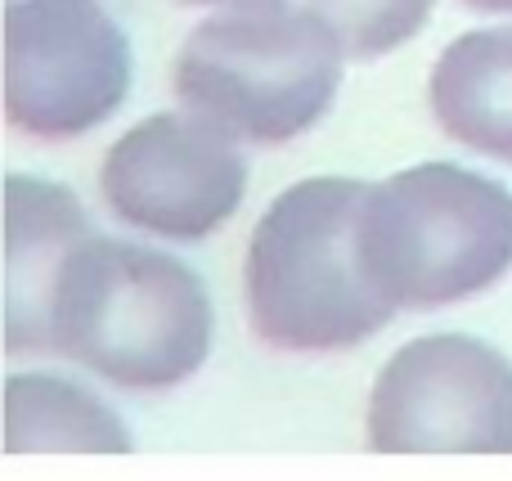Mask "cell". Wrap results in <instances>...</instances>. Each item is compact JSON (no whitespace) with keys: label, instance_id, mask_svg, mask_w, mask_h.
<instances>
[{"label":"cell","instance_id":"6da1fadb","mask_svg":"<svg viewBox=\"0 0 512 481\" xmlns=\"http://www.w3.org/2000/svg\"><path fill=\"white\" fill-rule=\"evenodd\" d=\"M54 351L126 392H162L203 369L212 297L185 261L86 234L54 284Z\"/></svg>","mask_w":512,"mask_h":481},{"label":"cell","instance_id":"7a4b0ae2","mask_svg":"<svg viewBox=\"0 0 512 481\" xmlns=\"http://www.w3.org/2000/svg\"><path fill=\"white\" fill-rule=\"evenodd\" d=\"M364 189L351 176H310L283 189L256 221L243 261L248 320L270 347H360L400 311L360 257Z\"/></svg>","mask_w":512,"mask_h":481},{"label":"cell","instance_id":"3957f363","mask_svg":"<svg viewBox=\"0 0 512 481\" xmlns=\"http://www.w3.org/2000/svg\"><path fill=\"white\" fill-rule=\"evenodd\" d=\"M346 45L310 9L248 0L189 32L176 54V95L207 122L252 144H283L319 122L342 86Z\"/></svg>","mask_w":512,"mask_h":481},{"label":"cell","instance_id":"277c9868","mask_svg":"<svg viewBox=\"0 0 512 481\" xmlns=\"http://www.w3.org/2000/svg\"><path fill=\"white\" fill-rule=\"evenodd\" d=\"M360 257L409 311L450 306L512 270V189L454 162H423L364 189Z\"/></svg>","mask_w":512,"mask_h":481},{"label":"cell","instance_id":"5b68a950","mask_svg":"<svg viewBox=\"0 0 512 481\" xmlns=\"http://www.w3.org/2000/svg\"><path fill=\"white\" fill-rule=\"evenodd\" d=\"M378 455H512V360L468 333L414 338L369 392Z\"/></svg>","mask_w":512,"mask_h":481},{"label":"cell","instance_id":"8992f818","mask_svg":"<svg viewBox=\"0 0 512 481\" xmlns=\"http://www.w3.org/2000/svg\"><path fill=\"white\" fill-rule=\"evenodd\" d=\"M131 90V41L99 0H9L5 113L36 140L95 131Z\"/></svg>","mask_w":512,"mask_h":481},{"label":"cell","instance_id":"52a82bcc","mask_svg":"<svg viewBox=\"0 0 512 481\" xmlns=\"http://www.w3.org/2000/svg\"><path fill=\"white\" fill-rule=\"evenodd\" d=\"M99 189L117 221L189 243L239 212L248 158L234 135L203 113H153L104 153Z\"/></svg>","mask_w":512,"mask_h":481},{"label":"cell","instance_id":"ba28073f","mask_svg":"<svg viewBox=\"0 0 512 481\" xmlns=\"http://www.w3.org/2000/svg\"><path fill=\"white\" fill-rule=\"evenodd\" d=\"M90 230L77 194L54 180H5V347L9 356L54 351V284Z\"/></svg>","mask_w":512,"mask_h":481},{"label":"cell","instance_id":"9c48e42d","mask_svg":"<svg viewBox=\"0 0 512 481\" xmlns=\"http://www.w3.org/2000/svg\"><path fill=\"white\" fill-rule=\"evenodd\" d=\"M427 99L450 140L512 162V27L468 32L445 45Z\"/></svg>","mask_w":512,"mask_h":481},{"label":"cell","instance_id":"30bf717a","mask_svg":"<svg viewBox=\"0 0 512 481\" xmlns=\"http://www.w3.org/2000/svg\"><path fill=\"white\" fill-rule=\"evenodd\" d=\"M5 446L9 450H95L126 455L131 432L86 387L50 374H9L5 383Z\"/></svg>","mask_w":512,"mask_h":481},{"label":"cell","instance_id":"8fae6325","mask_svg":"<svg viewBox=\"0 0 512 481\" xmlns=\"http://www.w3.org/2000/svg\"><path fill=\"white\" fill-rule=\"evenodd\" d=\"M351 59H382L423 32L436 0H310Z\"/></svg>","mask_w":512,"mask_h":481},{"label":"cell","instance_id":"7c38bea8","mask_svg":"<svg viewBox=\"0 0 512 481\" xmlns=\"http://www.w3.org/2000/svg\"><path fill=\"white\" fill-rule=\"evenodd\" d=\"M468 9H481V14H512V0H463Z\"/></svg>","mask_w":512,"mask_h":481},{"label":"cell","instance_id":"4fadbf2b","mask_svg":"<svg viewBox=\"0 0 512 481\" xmlns=\"http://www.w3.org/2000/svg\"><path fill=\"white\" fill-rule=\"evenodd\" d=\"M180 5H248V0H180Z\"/></svg>","mask_w":512,"mask_h":481}]
</instances>
